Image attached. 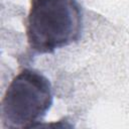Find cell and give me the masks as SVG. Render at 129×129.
Listing matches in <instances>:
<instances>
[{
	"mask_svg": "<svg viewBox=\"0 0 129 129\" xmlns=\"http://www.w3.org/2000/svg\"><path fill=\"white\" fill-rule=\"evenodd\" d=\"M83 31L79 0H30L26 38L36 53H52L77 42Z\"/></svg>",
	"mask_w": 129,
	"mask_h": 129,
	"instance_id": "1",
	"label": "cell"
},
{
	"mask_svg": "<svg viewBox=\"0 0 129 129\" xmlns=\"http://www.w3.org/2000/svg\"><path fill=\"white\" fill-rule=\"evenodd\" d=\"M53 102L49 80L33 69H23L10 82L1 102V121L5 128L40 126Z\"/></svg>",
	"mask_w": 129,
	"mask_h": 129,
	"instance_id": "2",
	"label": "cell"
}]
</instances>
